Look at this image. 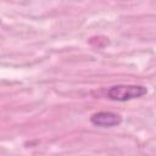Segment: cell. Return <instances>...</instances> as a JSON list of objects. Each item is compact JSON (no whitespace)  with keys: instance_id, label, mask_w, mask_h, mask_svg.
Masks as SVG:
<instances>
[{"instance_id":"7a4b0ae2","label":"cell","mask_w":156,"mask_h":156,"mask_svg":"<svg viewBox=\"0 0 156 156\" xmlns=\"http://www.w3.org/2000/svg\"><path fill=\"white\" fill-rule=\"evenodd\" d=\"M90 121H91L93 124H95L98 127H115V126L121 123L122 118L117 113L102 111V112L94 113L91 116Z\"/></svg>"},{"instance_id":"6da1fadb","label":"cell","mask_w":156,"mask_h":156,"mask_svg":"<svg viewBox=\"0 0 156 156\" xmlns=\"http://www.w3.org/2000/svg\"><path fill=\"white\" fill-rule=\"evenodd\" d=\"M147 89L143 85H115L107 90V96L116 101H127L144 96Z\"/></svg>"}]
</instances>
